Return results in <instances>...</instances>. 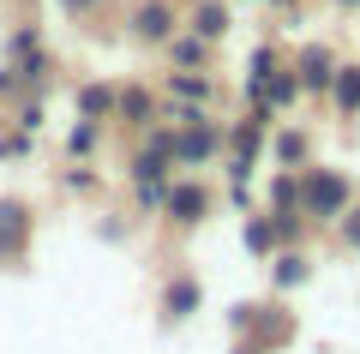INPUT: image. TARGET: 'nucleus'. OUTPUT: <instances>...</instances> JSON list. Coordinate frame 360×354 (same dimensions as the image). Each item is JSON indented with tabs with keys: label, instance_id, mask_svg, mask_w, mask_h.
Returning a JSON list of instances; mask_svg holds the SVG:
<instances>
[{
	"label": "nucleus",
	"instance_id": "7",
	"mask_svg": "<svg viewBox=\"0 0 360 354\" xmlns=\"http://www.w3.org/2000/svg\"><path fill=\"white\" fill-rule=\"evenodd\" d=\"M288 66H295V78H300V96H307V90H330V78H336V54L324 49V42H307Z\"/></svg>",
	"mask_w": 360,
	"mask_h": 354
},
{
	"label": "nucleus",
	"instance_id": "6",
	"mask_svg": "<svg viewBox=\"0 0 360 354\" xmlns=\"http://www.w3.org/2000/svg\"><path fill=\"white\" fill-rule=\"evenodd\" d=\"M174 25H180V13L168 0H139L132 6V37L139 42H174Z\"/></svg>",
	"mask_w": 360,
	"mask_h": 354
},
{
	"label": "nucleus",
	"instance_id": "15",
	"mask_svg": "<svg viewBox=\"0 0 360 354\" xmlns=\"http://www.w3.org/2000/svg\"><path fill=\"white\" fill-rule=\"evenodd\" d=\"M300 151H307L300 132H283V139H276V156H283V163H300Z\"/></svg>",
	"mask_w": 360,
	"mask_h": 354
},
{
	"label": "nucleus",
	"instance_id": "8",
	"mask_svg": "<svg viewBox=\"0 0 360 354\" xmlns=\"http://www.w3.org/2000/svg\"><path fill=\"white\" fill-rule=\"evenodd\" d=\"M330 102L342 120L360 114V61H336V78H330Z\"/></svg>",
	"mask_w": 360,
	"mask_h": 354
},
{
	"label": "nucleus",
	"instance_id": "9",
	"mask_svg": "<svg viewBox=\"0 0 360 354\" xmlns=\"http://www.w3.org/2000/svg\"><path fill=\"white\" fill-rule=\"evenodd\" d=\"M198 301H205L198 277H174V282L162 289V318H168V324H180L186 312H198Z\"/></svg>",
	"mask_w": 360,
	"mask_h": 354
},
{
	"label": "nucleus",
	"instance_id": "10",
	"mask_svg": "<svg viewBox=\"0 0 360 354\" xmlns=\"http://www.w3.org/2000/svg\"><path fill=\"white\" fill-rule=\"evenodd\" d=\"M186 30H193L198 42H217L222 30H229V6H222V0H198V6H193V25H186Z\"/></svg>",
	"mask_w": 360,
	"mask_h": 354
},
{
	"label": "nucleus",
	"instance_id": "11",
	"mask_svg": "<svg viewBox=\"0 0 360 354\" xmlns=\"http://www.w3.org/2000/svg\"><path fill=\"white\" fill-rule=\"evenodd\" d=\"M270 277H276V289H300V282L312 277V265L300 253H276V270H270Z\"/></svg>",
	"mask_w": 360,
	"mask_h": 354
},
{
	"label": "nucleus",
	"instance_id": "16",
	"mask_svg": "<svg viewBox=\"0 0 360 354\" xmlns=\"http://www.w3.org/2000/svg\"><path fill=\"white\" fill-rule=\"evenodd\" d=\"M174 90H180V96H198V102L210 96V84H205V78H193V72H180V78H174Z\"/></svg>",
	"mask_w": 360,
	"mask_h": 354
},
{
	"label": "nucleus",
	"instance_id": "5",
	"mask_svg": "<svg viewBox=\"0 0 360 354\" xmlns=\"http://www.w3.org/2000/svg\"><path fill=\"white\" fill-rule=\"evenodd\" d=\"M162 210L174 216L180 228H198V222L210 216V187H198V180H174L168 198H162Z\"/></svg>",
	"mask_w": 360,
	"mask_h": 354
},
{
	"label": "nucleus",
	"instance_id": "18",
	"mask_svg": "<svg viewBox=\"0 0 360 354\" xmlns=\"http://www.w3.org/2000/svg\"><path fill=\"white\" fill-rule=\"evenodd\" d=\"M54 6H60V13H72V18H84V13H96L103 0H54Z\"/></svg>",
	"mask_w": 360,
	"mask_h": 354
},
{
	"label": "nucleus",
	"instance_id": "17",
	"mask_svg": "<svg viewBox=\"0 0 360 354\" xmlns=\"http://www.w3.org/2000/svg\"><path fill=\"white\" fill-rule=\"evenodd\" d=\"M144 108H150V96H144V90H127V96H120V114H127V120H139Z\"/></svg>",
	"mask_w": 360,
	"mask_h": 354
},
{
	"label": "nucleus",
	"instance_id": "2",
	"mask_svg": "<svg viewBox=\"0 0 360 354\" xmlns=\"http://www.w3.org/2000/svg\"><path fill=\"white\" fill-rule=\"evenodd\" d=\"M168 144H174L180 168H193V163H210V156L222 151V132L210 127L205 114H180V132H168Z\"/></svg>",
	"mask_w": 360,
	"mask_h": 354
},
{
	"label": "nucleus",
	"instance_id": "20",
	"mask_svg": "<svg viewBox=\"0 0 360 354\" xmlns=\"http://www.w3.org/2000/svg\"><path fill=\"white\" fill-rule=\"evenodd\" d=\"M234 354H264V348H252V342H240V348H234Z\"/></svg>",
	"mask_w": 360,
	"mask_h": 354
},
{
	"label": "nucleus",
	"instance_id": "14",
	"mask_svg": "<svg viewBox=\"0 0 360 354\" xmlns=\"http://www.w3.org/2000/svg\"><path fill=\"white\" fill-rule=\"evenodd\" d=\"M205 49H210V42H198V37H180V42H174V61H180V66H198V61H205Z\"/></svg>",
	"mask_w": 360,
	"mask_h": 354
},
{
	"label": "nucleus",
	"instance_id": "13",
	"mask_svg": "<svg viewBox=\"0 0 360 354\" xmlns=\"http://www.w3.org/2000/svg\"><path fill=\"white\" fill-rule=\"evenodd\" d=\"M336 234H342L348 253H360V204H348V210L336 216Z\"/></svg>",
	"mask_w": 360,
	"mask_h": 354
},
{
	"label": "nucleus",
	"instance_id": "1",
	"mask_svg": "<svg viewBox=\"0 0 360 354\" xmlns=\"http://www.w3.org/2000/svg\"><path fill=\"white\" fill-rule=\"evenodd\" d=\"M354 204V180L342 168H307L295 175V210L312 216V222H336V216Z\"/></svg>",
	"mask_w": 360,
	"mask_h": 354
},
{
	"label": "nucleus",
	"instance_id": "19",
	"mask_svg": "<svg viewBox=\"0 0 360 354\" xmlns=\"http://www.w3.org/2000/svg\"><path fill=\"white\" fill-rule=\"evenodd\" d=\"M330 6H342V13H354V6H360V0H330Z\"/></svg>",
	"mask_w": 360,
	"mask_h": 354
},
{
	"label": "nucleus",
	"instance_id": "3",
	"mask_svg": "<svg viewBox=\"0 0 360 354\" xmlns=\"http://www.w3.org/2000/svg\"><path fill=\"white\" fill-rule=\"evenodd\" d=\"M30 234H37V216L25 198H0V265H18L30 253Z\"/></svg>",
	"mask_w": 360,
	"mask_h": 354
},
{
	"label": "nucleus",
	"instance_id": "4",
	"mask_svg": "<svg viewBox=\"0 0 360 354\" xmlns=\"http://www.w3.org/2000/svg\"><path fill=\"white\" fill-rule=\"evenodd\" d=\"M234 324L246 330V342H252V348H264V354H270L276 342L288 336V330H295V318H283L276 306H264V301H258V306H234Z\"/></svg>",
	"mask_w": 360,
	"mask_h": 354
},
{
	"label": "nucleus",
	"instance_id": "12",
	"mask_svg": "<svg viewBox=\"0 0 360 354\" xmlns=\"http://www.w3.org/2000/svg\"><path fill=\"white\" fill-rule=\"evenodd\" d=\"M276 234H283V228H276V216H252V222H246V246H252V253H270V246H276Z\"/></svg>",
	"mask_w": 360,
	"mask_h": 354
}]
</instances>
